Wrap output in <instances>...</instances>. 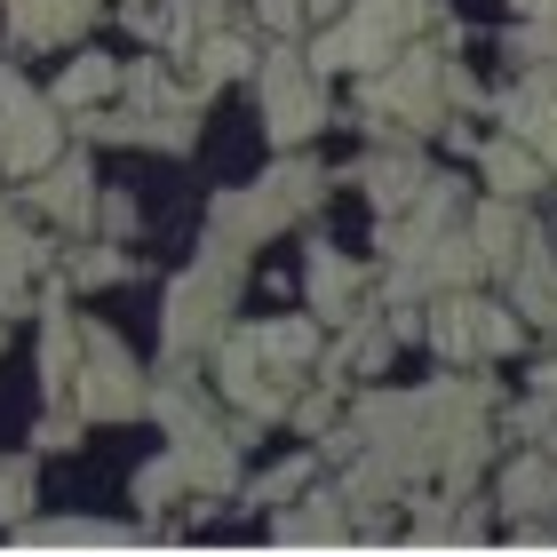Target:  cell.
Instances as JSON below:
<instances>
[{"mask_svg":"<svg viewBox=\"0 0 557 557\" xmlns=\"http://www.w3.org/2000/svg\"><path fill=\"white\" fill-rule=\"evenodd\" d=\"M343 510L359 542H383V518L414 486H470L478 462L494 454V383L486 374H438L422 391H367L350 407V430L335 422Z\"/></svg>","mask_w":557,"mask_h":557,"instance_id":"obj_1","label":"cell"},{"mask_svg":"<svg viewBox=\"0 0 557 557\" xmlns=\"http://www.w3.org/2000/svg\"><path fill=\"white\" fill-rule=\"evenodd\" d=\"M247 263H256V256L199 239V256L175 271L168 311H160V350H168V359H199V350H215L223 335H232V311L247 295Z\"/></svg>","mask_w":557,"mask_h":557,"instance_id":"obj_2","label":"cell"},{"mask_svg":"<svg viewBox=\"0 0 557 557\" xmlns=\"http://www.w3.org/2000/svg\"><path fill=\"white\" fill-rule=\"evenodd\" d=\"M326 191H335V175H326L319 160H302V151H287V160H278L271 175H256V184L215 191V208H208V239H215V247H239V256H256L271 232H287V223L311 215Z\"/></svg>","mask_w":557,"mask_h":557,"instance_id":"obj_3","label":"cell"},{"mask_svg":"<svg viewBox=\"0 0 557 557\" xmlns=\"http://www.w3.org/2000/svg\"><path fill=\"white\" fill-rule=\"evenodd\" d=\"M446 48L407 40L391 64L359 72V128L367 136H438L446 128Z\"/></svg>","mask_w":557,"mask_h":557,"instance_id":"obj_4","label":"cell"},{"mask_svg":"<svg viewBox=\"0 0 557 557\" xmlns=\"http://www.w3.org/2000/svg\"><path fill=\"white\" fill-rule=\"evenodd\" d=\"M430 24H438L430 0H343V16L311 40V64L326 72V81H335V72H374V64H391L414 33H430Z\"/></svg>","mask_w":557,"mask_h":557,"instance_id":"obj_5","label":"cell"},{"mask_svg":"<svg viewBox=\"0 0 557 557\" xmlns=\"http://www.w3.org/2000/svg\"><path fill=\"white\" fill-rule=\"evenodd\" d=\"M422 335L438 343V359H446V367H478V359H510V350L525 343V319L510 311V302H494V295L446 287V295H430Z\"/></svg>","mask_w":557,"mask_h":557,"instance_id":"obj_6","label":"cell"},{"mask_svg":"<svg viewBox=\"0 0 557 557\" xmlns=\"http://www.w3.org/2000/svg\"><path fill=\"white\" fill-rule=\"evenodd\" d=\"M256 96H263V128H271L278 151H302L326 120H335V112H326V72L302 57L295 40H278L271 57L256 64Z\"/></svg>","mask_w":557,"mask_h":557,"instance_id":"obj_7","label":"cell"},{"mask_svg":"<svg viewBox=\"0 0 557 557\" xmlns=\"http://www.w3.org/2000/svg\"><path fill=\"white\" fill-rule=\"evenodd\" d=\"M120 112H128V144H151V151L199 144V88H175V72L160 57L120 64Z\"/></svg>","mask_w":557,"mask_h":557,"instance_id":"obj_8","label":"cell"},{"mask_svg":"<svg viewBox=\"0 0 557 557\" xmlns=\"http://www.w3.org/2000/svg\"><path fill=\"white\" fill-rule=\"evenodd\" d=\"M151 398V374L112 326H81V374H72V407L88 422H136Z\"/></svg>","mask_w":557,"mask_h":557,"instance_id":"obj_9","label":"cell"},{"mask_svg":"<svg viewBox=\"0 0 557 557\" xmlns=\"http://www.w3.org/2000/svg\"><path fill=\"white\" fill-rule=\"evenodd\" d=\"M208 374H215V398H232V407L256 414V422H287L295 391H302V367H271L247 335H223L208 350Z\"/></svg>","mask_w":557,"mask_h":557,"instance_id":"obj_10","label":"cell"},{"mask_svg":"<svg viewBox=\"0 0 557 557\" xmlns=\"http://www.w3.org/2000/svg\"><path fill=\"white\" fill-rule=\"evenodd\" d=\"M57 151H64L57 96H40L24 72H0V160H9V175L24 184V175H40Z\"/></svg>","mask_w":557,"mask_h":557,"instance_id":"obj_11","label":"cell"},{"mask_svg":"<svg viewBox=\"0 0 557 557\" xmlns=\"http://www.w3.org/2000/svg\"><path fill=\"white\" fill-rule=\"evenodd\" d=\"M343 184H359V191H367L374 223H383V215H407L414 199H422V184H430L422 136H374V151H367V160L343 175Z\"/></svg>","mask_w":557,"mask_h":557,"instance_id":"obj_12","label":"cell"},{"mask_svg":"<svg viewBox=\"0 0 557 557\" xmlns=\"http://www.w3.org/2000/svg\"><path fill=\"white\" fill-rule=\"evenodd\" d=\"M24 208L48 215L57 232H88L96 223V168L81 160V151H57L40 175H24Z\"/></svg>","mask_w":557,"mask_h":557,"instance_id":"obj_13","label":"cell"},{"mask_svg":"<svg viewBox=\"0 0 557 557\" xmlns=\"http://www.w3.org/2000/svg\"><path fill=\"white\" fill-rule=\"evenodd\" d=\"M494 112H502V128L525 136V144L542 151V168L557 175V64H525V72H518V88L502 96Z\"/></svg>","mask_w":557,"mask_h":557,"instance_id":"obj_14","label":"cell"},{"mask_svg":"<svg viewBox=\"0 0 557 557\" xmlns=\"http://www.w3.org/2000/svg\"><path fill=\"white\" fill-rule=\"evenodd\" d=\"M391 350H398V326H391V319L350 311V319H343V335H335V343H319V383H335V391H343V374H383V367H391Z\"/></svg>","mask_w":557,"mask_h":557,"instance_id":"obj_15","label":"cell"},{"mask_svg":"<svg viewBox=\"0 0 557 557\" xmlns=\"http://www.w3.org/2000/svg\"><path fill=\"white\" fill-rule=\"evenodd\" d=\"M104 9H112V0H0L16 48H64V40H81Z\"/></svg>","mask_w":557,"mask_h":557,"instance_id":"obj_16","label":"cell"},{"mask_svg":"<svg viewBox=\"0 0 557 557\" xmlns=\"http://www.w3.org/2000/svg\"><path fill=\"white\" fill-rule=\"evenodd\" d=\"M271 542H287V549H343V542H359L350 534V510H343V486H302L287 510H278Z\"/></svg>","mask_w":557,"mask_h":557,"instance_id":"obj_17","label":"cell"},{"mask_svg":"<svg viewBox=\"0 0 557 557\" xmlns=\"http://www.w3.org/2000/svg\"><path fill=\"white\" fill-rule=\"evenodd\" d=\"M494 502H502L518 525H549V518H557V454H549V446L510 454L502 478H494Z\"/></svg>","mask_w":557,"mask_h":557,"instance_id":"obj_18","label":"cell"},{"mask_svg":"<svg viewBox=\"0 0 557 557\" xmlns=\"http://www.w3.org/2000/svg\"><path fill=\"white\" fill-rule=\"evenodd\" d=\"M302 295H311V319H319V326H343V319L367 302V271L350 263L343 247H326V239H319V247H311V263H302Z\"/></svg>","mask_w":557,"mask_h":557,"instance_id":"obj_19","label":"cell"},{"mask_svg":"<svg viewBox=\"0 0 557 557\" xmlns=\"http://www.w3.org/2000/svg\"><path fill=\"white\" fill-rule=\"evenodd\" d=\"M510 311L525 319V326H549L557 319V239H542V232H525V247L510 256Z\"/></svg>","mask_w":557,"mask_h":557,"instance_id":"obj_20","label":"cell"},{"mask_svg":"<svg viewBox=\"0 0 557 557\" xmlns=\"http://www.w3.org/2000/svg\"><path fill=\"white\" fill-rule=\"evenodd\" d=\"M72 374H81V319H72L64 287L40 295V391L72 398Z\"/></svg>","mask_w":557,"mask_h":557,"instance_id":"obj_21","label":"cell"},{"mask_svg":"<svg viewBox=\"0 0 557 557\" xmlns=\"http://www.w3.org/2000/svg\"><path fill=\"white\" fill-rule=\"evenodd\" d=\"M40 271H48V239L24 232V215L0 208V319L24 311V295L40 287Z\"/></svg>","mask_w":557,"mask_h":557,"instance_id":"obj_22","label":"cell"},{"mask_svg":"<svg viewBox=\"0 0 557 557\" xmlns=\"http://www.w3.org/2000/svg\"><path fill=\"white\" fill-rule=\"evenodd\" d=\"M470 247H478V263L502 278V271H510V256L525 247V199H502V191L478 199V208H470Z\"/></svg>","mask_w":557,"mask_h":557,"instance_id":"obj_23","label":"cell"},{"mask_svg":"<svg viewBox=\"0 0 557 557\" xmlns=\"http://www.w3.org/2000/svg\"><path fill=\"white\" fill-rule=\"evenodd\" d=\"M478 175H486V184H494L502 199H534L549 168H542V151L525 144V136H510V128H502L494 144H478Z\"/></svg>","mask_w":557,"mask_h":557,"instance_id":"obj_24","label":"cell"},{"mask_svg":"<svg viewBox=\"0 0 557 557\" xmlns=\"http://www.w3.org/2000/svg\"><path fill=\"white\" fill-rule=\"evenodd\" d=\"M136 542H151V525H144V534H128V525H96V518H48V525L24 518L16 525V549H136Z\"/></svg>","mask_w":557,"mask_h":557,"instance_id":"obj_25","label":"cell"},{"mask_svg":"<svg viewBox=\"0 0 557 557\" xmlns=\"http://www.w3.org/2000/svg\"><path fill=\"white\" fill-rule=\"evenodd\" d=\"M263 57H256V40L247 33H232V24H208L199 33V48H191V72H199V88H223V81H247Z\"/></svg>","mask_w":557,"mask_h":557,"instance_id":"obj_26","label":"cell"},{"mask_svg":"<svg viewBox=\"0 0 557 557\" xmlns=\"http://www.w3.org/2000/svg\"><path fill=\"white\" fill-rule=\"evenodd\" d=\"M239 335L256 343L271 367H319V343H326L319 319H263V326H239Z\"/></svg>","mask_w":557,"mask_h":557,"instance_id":"obj_27","label":"cell"},{"mask_svg":"<svg viewBox=\"0 0 557 557\" xmlns=\"http://www.w3.org/2000/svg\"><path fill=\"white\" fill-rule=\"evenodd\" d=\"M48 96H57V112H88V104H112V96H120V64H112V57H96V48H88V57H72V64H64V81L48 88Z\"/></svg>","mask_w":557,"mask_h":557,"instance_id":"obj_28","label":"cell"},{"mask_svg":"<svg viewBox=\"0 0 557 557\" xmlns=\"http://www.w3.org/2000/svg\"><path fill=\"white\" fill-rule=\"evenodd\" d=\"M175 494H191V470H184V454H151V462L136 470V510H144V525L151 518H168L175 510Z\"/></svg>","mask_w":557,"mask_h":557,"instance_id":"obj_29","label":"cell"},{"mask_svg":"<svg viewBox=\"0 0 557 557\" xmlns=\"http://www.w3.org/2000/svg\"><path fill=\"white\" fill-rule=\"evenodd\" d=\"M112 278H128L120 239H96V247H81V256L64 263V287H112Z\"/></svg>","mask_w":557,"mask_h":557,"instance_id":"obj_30","label":"cell"},{"mask_svg":"<svg viewBox=\"0 0 557 557\" xmlns=\"http://www.w3.org/2000/svg\"><path fill=\"white\" fill-rule=\"evenodd\" d=\"M33 518V454H0V525H16Z\"/></svg>","mask_w":557,"mask_h":557,"instance_id":"obj_31","label":"cell"},{"mask_svg":"<svg viewBox=\"0 0 557 557\" xmlns=\"http://www.w3.org/2000/svg\"><path fill=\"white\" fill-rule=\"evenodd\" d=\"M311 486V462H278L263 478H247V502H263V510H287V502Z\"/></svg>","mask_w":557,"mask_h":557,"instance_id":"obj_32","label":"cell"},{"mask_svg":"<svg viewBox=\"0 0 557 557\" xmlns=\"http://www.w3.org/2000/svg\"><path fill=\"white\" fill-rule=\"evenodd\" d=\"M287 422H295V430H311V438H335V383H319V391H295Z\"/></svg>","mask_w":557,"mask_h":557,"instance_id":"obj_33","label":"cell"},{"mask_svg":"<svg viewBox=\"0 0 557 557\" xmlns=\"http://www.w3.org/2000/svg\"><path fill=\"white\" fill-rule=\"evenodd\" d=\"M510 57H518V72H525V64H557V24L525 16L518 33H510Z\"/></svg>","mask_w":557,"mask_h":557,"instance_id":"obj_34","label":"cell"},{"mask_svg":"<svg viewBox=\"0 0 557 557\" xmlns=\"http://www.w3.org/2000/svg\"><path fill=\"white\" fill-rule=\"evenodd\" d=\"M136 215H144V208H136L128 191H96V232H104V239H128Z\"/></svg>","mask_w":557,"mask_h":557,"instance_id":"obj_35","label":"cell"},{"mask_svg":"<svg viewBox=\"0 0 557 557\" xmlns=\"http://www.w3.org/2000/svg\"><path fill=\"white\" fill-rule=\"evenodd\" d=\"M256 24H263L271 40H295L311 16H302V0H256Z\"/></svg>","mask_w":557,"mask_h":557,"instance_id":"obj_36","label":"cell"},{"mask_svg":"<svg viewBox=\"0 0 557 557\" xmlns=\"http://www.w3.org/2000/svg\"><path fill=\"white\" fill-rule=\"evenodd\" d=\"M549 422H557V398H549V391L525 398V407H510V430H518V438H534V446L549 438Z\"/></svg>","mask_w":557,"mask_h":557,"instance_id":"obj_37","label":"cell"},{"mask_svg":"<svg viewBox=\"0 0 557 557\" xmlns=\"http://www.w3.org/2000/svg\"><path fill=\"white\" fill-rule=\"evenodd\" d=\"M446 104H454V112H478V104H486V96H478V81H470L454 57H446Z\"/></svg>","mask_w":557,"mask_h":557,"instance_id":"obj_38","label":"cell"},{"mask_svg":"<svg viewBox=\"0 0 557 557\" xmlns=\"http://www.w3.org/2000/svg\"><path fill=\"white\" fill-rule=\"evenodd\" d=\"M302 16H311V24H335V16H343V0H302Z\"/></svg>","mask_w":557,"mask_h":557,"instance_id":"obj_39","label":"cell"},{"mask_svg":"<svg viewBox=\"0 0 557 557\" xmlns=\"http://www.w3.org/2000/svg\"><path fill=\"white\" fill-rule=\"evenodd\" d=\"M518 16H542V24H557V0H510Z\"/></svg>","mask_w":557,"mask_h":557,"instance_id":"obj_40","label":"cell"},{"mask_svg":"<svg viewBox=\"0 0 557 557\" xmlns=\"http://www.w3.org/2000/svg\"><path fill=\"white\" fill-rule=\"evenodd\" d=\"M542 391H549V398H557V359H549V367H542Z\"/></svg>","mask_w":557,"mask_h":557,"instance_id":"obj_41","label":"cell"},{"mask_svg":"<svg viewBox=\"0 0 557 557\" xmlns=\"http://www.w3.org/2000/svg\"><path fill=\"white\" fill-rule=\"evenodd\" d=\"M542 446H549V454H557V422H549V438H542Z\"/></svg>","mask_w":557,"mask_h":557,"instance_id":"obj_42","label":"cell"},{"mask_svg":"<svg viewBox=\"0 0 557 557\" xmlns=\"http://www.w3.org/2000/svg\"><path fill=\"white\" fill-rule=\"evenodd\" d=\"M0 175H9V160H0Z\"/></svg>","mask_w":557,"mask_h":557,"instance_id":"obj_43","label":"cell"},{"mask_svg":"<svg viewBox=\"0 0 557 557\" xmlns=\"http://www.w3.org/2000/svg\"><path fill=\"white\" fill-rule=\"evenodd\" d=\"M0 343H9V335H0Z\"/></svg>","mask_w":557,"mask_h":557,"instance_id":"obj_44","label":"cell"}]
</instances>
